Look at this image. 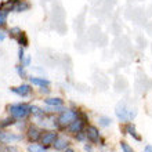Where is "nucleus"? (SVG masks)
<instances>
[{
	"label": "nucleus",
	"instance_id": "1",
	"mask_svg": "<svg viewBox=\"0 0 152 152\" xmlns=\"http://www.w3.org/2000/svg\"><path fill=\"white\" fill-rule=\"evenodd\" d=\"M79 112H80V109L77 108V107H75V105H73L72 108H68V107H66L65 111H62L61 113H58V115L56 116V130L64 132L73 120H76L79 118Z\"/></svg>",
	"mask_w": 152,
	"mask_h": 152
},
{
	"label": "nucleus",
	"instance_id": "2",
	"mask_svg": "<svg viewBox=\"0 0 152 152\" xmlns=\"http://www.w3.org/2000/svg\"><path fill=\"white\" fill-rule=\"evenodd\" d=\"M7 113L18 122V120H28L31 118V104L29 102H15L7 105Z\"/></svg>",
	"mask_w": 152,
	"mask_h": 152
},
{
	"label": "nucleus",
	"instance_id": "3",
	"mask_svg": "<svg viewBox=\"0 0 152 152\" xmlns=\"http://www.w3.org/2000/svg\"><path fill=\"white\" fill-rule=\"evenodd\" d=\"M88 123H90V116L87 115L86 111L80 109L79 118H77L76 120H73L72 123L69 124L64 132H66L68 134H71V136H75V134H77V133L84 132V127H86Z\"/></svg>",
	"mask_w": 152,
	"mask_h": 152
},
{
	"label": "nucleus",
	"instance_id": "4",
	"mask_svg": "<svg viewBox=\"0 0 152 152\" xmlns=\"http://www.w3.org/2000/svg\"><path fill=\"white\" fill-rule=\"evenodd\" d=\"M115 116L118 118L119 122L127 123V122H132L137 116V109H130L123 101H120L115 107Z\"/></svg>",
	"mask_w": 152,
	"mask_h": 152
},
{
	"label": "nucleus",
	"instance_id": "5",
	"mask_svg": "<svg viewBox=\"0 0 152 152\" xmlns=\"http://www.w3.org/2000/svg\"><path fill=\"white\" fill-rule=\"evenodd\" d=\"M84 136H86L87 142H90L93 145H98V142L101 140L100 129H98V126H96V124H93V123H88L84 127Z\"/></svg>",
	"mask_w": 152,
	"mask_h": 152
},
{
	"label": "nucleus",
	"instance_id": "6",
	"mask_svg": "<svg viewBox=\"0 0 152 152\" xmlns=\"http://www.w3.org/2000/svg\"><path fill=\"white\" fill-rule=\"evenodd\" d=\"M58 136H60V133H58V130H56V129H43L42 136H40V140H39V144L44 145L46 148L53 147L54 141L57 140Z\"/></svg>",
	"mask_w": 152,
	"mask_h": 152
},
{
	"label": "nucleus",
	"instance_id": "7",
	"mask_svg": "<svg viewBox=\"0 0 152 152\" xmlns=\"http://www.w3.org/2000/svg\"><path fill=\"white\" fill-rule=\"evenodd\" d=\"M42 132H43V129L37 123H29L26 130H25V138L29 141V144L31 142H39Z\"/></svg>",
	"mask_w": 152,
	"mask_h": 152
},
{
	"label": "nucleus",
	"instance_id": "8",
	"mask_svg": "<svg viewBox=\"0 0 152 152\" xmlns=\"http://www.w3.org/2000/svg\"><path fill=\"white\" fill-rule=\"evenodd\" d=\"M10 91L14 93V94H17L18 97L25 98V97H31L33 94V87H32V84L28 82V83H21L20 86L10 87Z\"/></svg>",
	"mask_w": 152,
	"mask_h": 152
},
{
	"label": "nucleus",
	"instance_id": "9",
	"mask_svg": "<svg viewBox=\"0 0 152 152\" xmlns=\"http://www.w3.org/2000/svg\"><path fill=\"white\" fill-rule=\"evenodd\" d=\"M42 100L44 107H65V100L60 96H47Z\"/></svg>",
	"mask_w": 152,
	"mask_h": 152
},
{
	"label": "nucleus",
	"instance_id": "10",
	"mask_svg": "<svg viewBox=\"0 0 152 152\" xmlns=\"http://www.w3.org/2000/svg\"><path fill=\"white\" fill-rule=\"evenodd\" d=\"M29 83L35 86V87H48V86H51V80L47 79L46 76H29Z\"/></svg>",
	"mask_w": 152,
	"mask_h": 152
},
{
	"label": "nucleus",
	"instance_id": "11",
	"mask_svg": "<svg viewBox=\"0 0 152 152\" xmlns=\"http://www.w3.org/2000/svg\"><path fill=\"white\" fill-rule=\"evenodd\" d=\"M68 147H71V141H69V138L68 137H65V136H61V134L57 137V140L54 141V144H53L54 151H58V152H64Z\"/></svg>",
	"mask_w": 152,
	"mask_h": 152
},
{
	"label": "nucleus",
	"instance_id": "12",
	"mask_svg": "<svg viewBox=\"0 0 152 152\" xmlns=\"http://www.w3.org/2000/svg\"><path fill=\"white\" fill-rule=\"evenodd\" d=\"M122 130H123L124 134H129V136L132 137L133 140H136V141H141V140H142V138H141V136L138 134V132H137L136 124L132 123V122L123 123V127H122Z\"/></svg>",
	"mask_w": 152,
	"mask_h": 152
},
{
	"label": "nucleus",
	"instance_id": "13",
	"mask_svg": "<svg viewBox=\"0 0 152 152\" xmlns=\"http://www.w3.org/2000/svg\"><path fill=\"white\" fill-rule=\"evenodd\" d=\"M47 115L48 113L46 112V109H44L43 107H39V105H36V104H31V116H32L33 119H36V122L44 119Z\"/></svg>",
	"mask_w": 152,
	"mask_h": 152
},
{
	"label": "nucleus",
	"instance_id": "14",
	"mask_svg": "<svg viewBox=\"0 0 152 152\" xmlns=\"http://www.w3.org/2000/svg\"><path fill=\"white\" fill-rule=\"evenodd\" d=\"M25 136L22 134H15L12 132H4L3 138H1V144H10V142H17V141L24 140Z\"/></svg>",
	"mask_w": 152,
	"mask_h": 152
},
{
	"label": "nucleus",
	"instance_id": "15",
	"mask_svg": "<svg viewBox=\"0 0 152 152\" xmlns=\"http://www.w3.org/2000/svg\"><path fill=\"white\" fill-rule=\"evenodd\" d=\"M32 7V3L29 0H17L14 6H12V11L15 12H25V11H29Z\"/></svg>",
	"mask_w": 152,
	"mask_h": 152
},
{
	"label": "nucleus",
	"instance_id": "16",
	"mask_svg": "<svg viewBox=\"0 0 152 152\" xmlns=\"http://www.w3.org/2000/svg\"><path fill=\"white\" fill-rule=\"evenodd\" d=\"M10 11H11V10H8L7 7H4V6H0V28L6 26Z\"/></svg>",
	"mask_w": 152,
	"mask_h": 152
},
{
	"label": "nucleus",
	"instance_id": "17",
	"mask_svg": "<svg viewBox=\"0 0 152 152\" xmlns=\"http://www.w3.org/2000/svg\"><path fill=\"white\" fill-rule=\"evenodd\" d=\"M97 122H98V126H100V127H104V129L109 127V126L113 123L112 118L105 116V115H100V116H98V118H97Z\"/></svg>",
	"mask_w": 152,
	"mask_h": 152
},
{
	"label": "nucleus",
	"instance_id": "18",
	"mask_svg": "<svg viewBox=\"0 0 152 152\" xmlns=\"http://www.w3.org/2000/svg\"><path fill=\"white\" fill-rule=\"evenodd\" d=\"M15 42L18 43V46L20 47H24V48H26L29 46V37H28V35H26V32H21V35L15 39Z\"/></svg>",
	"mask_w": 152,
	"mask_h": 152
},
{
	"label": "nucleus",
	"instance_id": "19",
	"mask_svg": "<svg viewBox=\"0 0 152 152\" xmlns=\"http://www.w3.org/2000/svg\"><path fill=\"white\" fill-rule=\"evenodd\" d=\"M26 151L28 152H47V148L44 145L39 144V142H31L26 147Z\"/></svg>",
	"mask_w": 152,
	"mask_h": 152
},
{
	"label": "nucleus",
	"instance_id": "20",
	"mask_svg": "<svg viewBox=\"0 0 152 152\" xmlns=\"http://www.w3.org/2000/svg\"><path fill=\"white\" fill-rule=\"evenodd\" d=\"M17 120L11 116H8V118H4V119L0 120V129H6V127H10V126H15Z\"/></svg>",
	"mask_w": 152,
	"mask_h": 152
},
{
	"label": "nucleus",
	"instance_id": "21",
	"mask_svg": "<svg viewBox=\"0 0 152 152\" xmlns=\"http://www.w3.org/2000/svg\"><path fill=\"white\" fill-rule=\"evenodd\" d=\"M15 71H17V73H18V76H20L21 79H26V77H29V75H28V71H26V68H25L24 65H17L15 66Z\"/></svg>",
	"mask_w": 152,
	"mask_h": 152
},
{
	"label": "nucleus",
	"instance_id": "22",
	"mask_svg": "<svg viewBox=\"0 0 152 152\" xmlns=\"http://www.w3.org/2000/svg\"><path fill=\"white\" fill-rule=\"evenodd\" d=\"M21 32H22V29L21 28H18V26H12V28H10V31H8V36L15 40L17 37L21 35Z\"/></svg>",
	"mask_w": 152,
	"mask_h": 152
},
{
	"label": "nucleus",
	"instance_id": "23",
	"mask_svg": "<svg viewBox=\"0 0 152 152\" xmlns=\"http://www.w3.org/2000/svg\"><path fill=\"white\" fill-rule=\"evenodd\" d=\"M120 149H122V152H134V149L132 148V145L129 144V142H126V141H120Z\"/></svg>",
	"mask_w": 152,
	"mask_h": 152
},
{
	"label": "nucleus",
	"instance_id": "24",
	"mask_svg": "<svg viewBox=\"0 0 152 152\" xmlns=\"http://www.w3.org/2000/svg\"><path fill=\"white\" fill-rule=\"evenodd\" d=\"M20 64H21V65H24L25 68L31 66V65H32V56H31V54H26V56L24 57V60L21 61Z\"/></svg>",
	"mask_w": 152,
	"mask_h": 152
},
{
	"label": "nucleus",
	"instance_id": "25",
	"mask_svg": "<svg viewBox=\"0 0 152 152\" xmlns=\"http://www.w3.org/2000/svg\"><path fill=\"white\" fill-rule=\"evenodd\" d=\"M4 152H21L18 147L15 145H10V144H4Z\"/></svg>",
	"mask_w": 152,
	"mask_h": 152
},
{
	"label": "nucleus",
	"instance_id": "26",
	"mask_svg": "<svg viewBox=\"0 0 152 152\" xmlns=\"http://www.w3.org/2000/svg\"><path fill=\"white\" fill-rule=\"evenodd\" d=\"M39 93L43 96V98H44V97H47V96L51 94V87H50V86H48V87H39Z\"/></svg>",
	"mask_w": 152,
	"mask_h": 152
},
{
	"label": "nucleus",
	"instance_id": "27",
	"mask_svg": "<svg viewBox=\"0 0 152 152\" xmlns=\"http://www.w3.org/2000/svg\"><path fill=\"white\" fill-rule=\"evenodd\" d=\"M73 138H75L76 141H79V142H87V140H86V136H84V132H82V133H77V134H75L73 136Z\"/></svg>",
	"mask_w": 152,
	"mask_h": 152
},
{
	"label": "nucleus",
	"instance_id": "28",
	"mask_svg": "<svg viewBox=\"0 0 152 152\" xmlns=\"http://www.w3.org/2000/svg\"><path fill=\"white\" fill-rule=\"evenodd\" d=\"M25 56H26V54H25V48L24 47H20V48H18V60H20V62L24 60Z\"/></svg>",
	"mask_w": 152,
	"mask_h": 152
},
{
	"label": "nucleus",
	"instance_id": "29",
	"mask_svg": "<svg viewBox=\"0 0 152 152\" xmlns=\"http://www.w3.org/2000/svg\"><path fill=\"white\" fill-rule=\"evenodd\" d=\"M83 149L86 152H94V149H93V144H90V142H84V144H83Z\"/></svg>",
	"mask_w": 152,
	"mask_h": 152
},
{
	"label": "nucleus",
	"instance_id": "30",
	"mask_svg": "<svg viewBox=\"0 0 152 152\" xmlns=\"http://www.w3.org/2000/svg\"><path fill=\"white\" fill-rule=\"evenodd\" d=\"M31 68H32V71H36V72H40L42 75H44V69L43 68H40V66H32V65H31Z\"/></svg>",
	"mask_w": 152,
	"mask_h": 152
},
{
	"label": "nucleus",
	"instance_id": "31",
	"mask_svg": "<svg viewBox=\"0 0 152 152\" xmlns=\"http://www.w3.org/2000/svg\"><path fill=\"white\" fill-rule=\"evenodd\" d=\"M144 152H152V145H147L144 148Z\"/></svg>",
	"mask_w": 152,
	"mask_h": 152
},
{
	"label": "nucleus",
	"instance_id": "32",
	"mask_svg": "<svg viewBox=\"0 0 152 152\" xmlns=\"http://www.w3.org/2000/svg\"><path fill=\"white\" fill-rule=\"evenodd\" d=\"M4 39H6V33H4V32H0V42H3Z\"/></svg>",
	"mask_w": 152,
	"mask_h": 152
},
{
	"label": "nucleus",
	"instance_id": "33",
	"mask_svg": "<svg viewBox=\"0 0 152 152\" xmlns=\"http://www.w3.org/2000/svg\"><path fill=\"white\" fill-rule=\"evenodd\" d=\"M64 152H76V151H75V149H73V148H72V147H68V148L65 149V151H64Z\"/></svg>",
	"mask_w": 152,
	"mask_h": 152
}]
</instances>
